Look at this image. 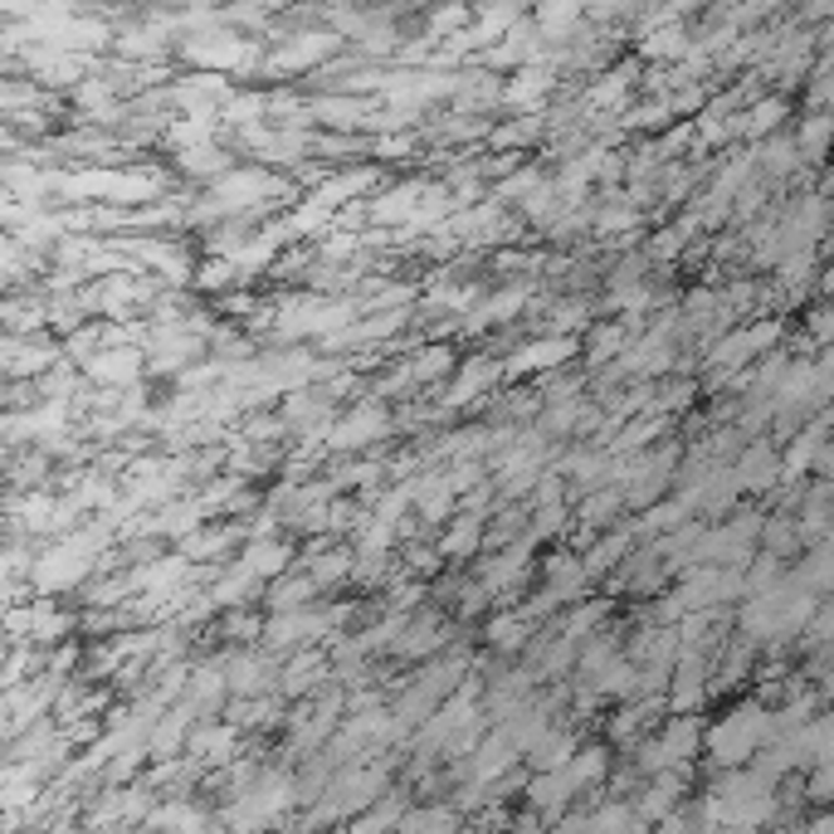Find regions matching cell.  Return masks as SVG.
Masks as SVG:
<instances>
[{
  "instance_id": "5",
  "label": "cell",
  "mask_w": 834,
  "mask_h": 834,
  "mask_svg": "<svg viewBox=\"0 0 834 834\" xmlns=\"http://www.w3.org/2000/svg\"><path fill=\"white\" fill-rule=\"evenodd\" d=\"M776 341V323H757L751 333H737V337H727L718 347V357L712 361H747L751 351H761V347H771Z\"/></svg>"
},
{
  "instance_id": "7",
  "label": "cell",
  "mask_w": 834,
  "mask_h": 834,
  "mask_svg": "<svg viewBox=\"0 0 834 834\" xmlns=\"http://www.w3.org/2000/svg\"><path fill=\"white\" fill-rule=\"evenodd\" d=\"M381 430H386V415H381V410H361L357 420H347V425L333 430V445H337V449H351V445H361V439L381 435Z\"/></svg>"
},
{
  "instance_id": "4",
  "label": "cell",
  "mask_w": 834,
  "mask_h": 834,
  "mask_svg": "<svg viewBox=\"0 0 834 834\" xmlns=\"http://www.w3.org/2000/svg\"><path fill=\"white\" fill-rule=\"evenodd\" d=\"M693 747H698V727L693 722H679V727H669L664 737L649 747V757H645V767H673V761H683V757H693Z\"/></svg>"
},
{
  "instance_id": "17",
  "label": "cell",
  "mask_w": 834,
  "mask_h": 834,
  "mask_svg": "<svg viewBox=\"0 0 834 834\" xmlns=\"http://www.w3.org/2000/svg\"><path fill=\"white\" fill-rule=\"evenodd\" d=\"M474 542H478V522L469 518V522H459V527H455V537L445 542V551H455V557H464V551L474 547Z\"/></svg>"
},
{
  "instance_id": "18",
  "label": "cell",
  "mask_w": 834,
  "mask_h": 834,
  "mask_svg": "<svg viewBox=\"0 0 834 834\" xmlns=\"http://www.w3.org/2000/svg\"><path fill=\"white\" fill-rule=\"evenodd\" d=\"M679 49H683V35H679V29H669V35H655V39H649V54H679Z\"/></svg>"
},
{
  "instance_id": "6",
  "label": "cell",
  "mask_w": 834,
  "mask_h": 834,
  "mask_svg": "<svg viewBox=\"0 0 834 834\" xmlns=\"http://www.w3.org/2000/svg\"><path fill=\"white\" fill-rule=\"evenodd\" d=\"M776 469H781V459L771 455L767 445H757V449H751V455L737 464V484H742V488H767L771 478H776Z\"/></svg>"
},
{
  "instance_id": "14",
  "label": "cell",
  "mask_w": 834,
  "mask_h": 834,
  "mask_svg": "<svg viewBox=\"0 0 834 834\" xmlns=\"http://www.w3.org/2000/svg\"><path fill=\"white\" fill-rule=\"evenodd\" d=\"M284 557H288L284 547H269V542H254L245 561H249V567L259 571V576H269V571H278V567H284Z\"/></svg>"
},
{
  "instance_id": "8",
  "label": "cell",
  "mask_w": 834,
  "mask_h": 834,
  "mask_svg": "<svg viewBox=\"0 0 834 834\" xmlns=\"http://www.w3.org/2000/svg\"><path fill=\"white\" fill-rule=\"evenodd\" d=\"M561 357H571V341H542V347H527V351H518V357H512V366H508V371H532V366H551V361H561Z\"/></svg>"
},
{
  "instance_id": "11",
  "label": "cell",
  "mask_w": 834,
  "mask_h": 834,
  "mask_svg": "<svg viewBox=\"0 0 834 834\" xmlns=\"http://www.w3.org/2000/svg\"><path fill=\"white\" fill-rule=\"evenodd\" d=\"M781 117H786V103H781V98H767L761 108H751V113L742 117V133H747V137H761V133H771Z\"/></svg>"
},
{
  "instance_id": "9",
  "label": "cell",
  "mask_w": 834,
  "mask_h": 834,
  "mask_svg": "<svg viewBox=\"0 0 834 834\" xmlns=\"http://www.w3.org/2000/svg\"><path fill=\"white\" fill-rule=\"evenodd\" d=\"M88 371H94L98 381H133L137 376V357L133 351H117V357H98V361H88Z\"/></svg>"
},
{
  "instance_id": "19",
  "label": "cell",
  "mask_w": 834,
  "mask_h": 834,
  "mask_svg": "<svg viewBox=\"0 0 834 834\" xmlns=\"http://www.w3.org/2000/svg\"><path fill=\"white\" fill-rule=\"evenodd\" d=\"M834 10V0H806V15H816V20H825Z\"/></svg>"
},
{
  "instance_id": "12",
  "label": "cell",
  "mask_w": 834,
  "mask_h": 834,
  "mask_svg": "<svg viewBox=\"0 0 834 834\" xmlns=\"http://www.w3.org/2000/svg\"><path fill=\"white\" fill-rule=\"evenodd\" d=\"M576 10H581V0H551V5H542V29L547 35H567L576 25Z\"/></svg>"
},
{
  "instance_id": "3",
  "label": "cell",
  "mask_w": 834,
  "mask_h": 834,
  "mask_svg": "<svg viewBox=\"0 0 834 834\" xmlns=\"http://www.w3.org/2000/svg\"><path fill=\"white\" fill-rule=\"evenodd\" d=\"M88 551H94V537H88V542H69V547H59L54 557L35 571V581H39V586H69V581H78L88 571Z\"/></svg>"
},
{
  "instance_id": "2",
  "label": "cell",
  "mask_w": 834,
  "mask_h": 834,
  "mask_svg": "<svg viewBox=\"0 0 834 834\" xmlns=\"http://www.w3.org/2000/svg\"><path fill=\"white\" fill-rule=\"evenodd\" d=\"M771 732H776V718H767L761 708H737V712H727V722L712 727L708 751L718 767H737V761H747Z\"/></svg>"
},
{
  "instance_id": "13",
  "label": "cell",
  "mask_w": 834,
  "mask_h": 834,
  "mask_svg": "<svg viewBox=\"0 0 834 834\" xmlns=\"http://www.w3.org/2000/svg\"><path fill=\"white\" fill-rule=\"evenodd\" d=\"M834 142V117H810L800 133V157H820Z\"/></svg>"
},
{
  "instance_id": "10",
  "label": "cell",
  "mask_w": 834,
  "mask_h": 834,
  "mask_svg": "<svg viewBox=\"0 0 834 834\" xmlns=\"http://www.w3.org/2000/svg\"><path fill=\"white\" fill-rule=\"evenodd\" d=\"M498 361H474V371H464V376H459V386H455V396H449V406H459V400H469V396H478V390L488 386V381L498 376Z\"/></svg>"
},
{
  "instance_id": "15",
  "label": "cell",
  "mask_w": 834,
  "mask_h": 834,
  "mask_svg": "<svg viewBox=\"0 0 834 834\" xmlns=\"http://www.w3.org/2000/svg\"><path fill=\"white\" fill-rule=\"evenodd\" d=\"M420 200V186H406V190H396V196H386L376 206V220H400L406 215V206H415Z\"/></svg>"
},
{
  "instance_id": "16",
  "label": "cell",
  "mask_w": 834,
  "mask_h": 834,
  "mask_svg": "<svg viewBox=\"0 0 834 834\" xmlns=\"http://www.w3.org/2000/svg\"><path fill=\"white\" fill-rule=\"evenodd\" d=\"M537 88H547V74H542V69H527V74L508 88V103H532V98H537Z\"/></svg>"
},
{
  "instance_id": "1",
  "label": "cell",
  "mask_w": 834,
  "mask_h": 834,
  "mask_svg": "<svg viewBox=\"0 0 834 834\" xmlns=\"http://www.w3.org/2000/svg\"><path fill=\"white\" fill-rule=\"evenodd\" d=\"M810 590H806V576L791 581V586H776L767 590L761 600H751L747 606V630H757V635H791V630H800L810 620Z\"/></svg>"
}]
</instances>
